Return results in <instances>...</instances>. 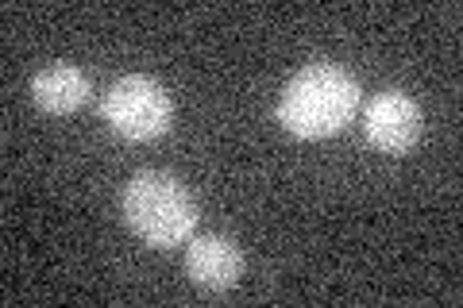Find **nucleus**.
I'll use <instances>...</instances> for the list:
<instances>
[{"mask_svg": "<svg viewBox=\"0 0 463 308\" xmlns=\"http://www.w3.org/2000/svg\"><path fill=\"white\" fill-rule=\"evenodd\" d=\"M185 270H190V277L201 289L228 293L243 274V255L228 236L205 231V236H194L190 247H185Z\"/></svg>", "mask_w": 463, "mask_h": 308, "instance_id": "5", "label": "nucleus"}, {"mask_svg": "<svg viewBox=\"0 0 463 308\" xmlns=\"http://www.w3.org/2000/svg\"><path fill=\"white\" fill-rule=\"evenodd\" d=\"M421 131H425V112L410 93L383 89L379 97L367 100L364 135L371 146H379L383 154H405L410 146H417Z\"/></svg>", "mask_w": 463, "mask_h": 308, "instance_id": "4", "label": "nucleus"}, {"mask_svg": "<svg viewBox=\"0 0 463 308\" xmlns=\"http://www.w3.org/2000/svg\"><path fill=\"white\" fill-rule=\"evenodd\" d=\"M93 85L85 78V70L70 66V62H54L47 70H39L32 78V100L39 112L47 116H70L90 100Z\"/></svg>", "mask_w": 463, "mask_h": 308, "instance_id": "6", "label": "nucleus"}, {"mask_svg": "<svg viewBox=\"0 0 463 308\" xmlns=\"http://www.w3.org/2000/svg\"><path fill=\"white\" fill-rule=\"evenodd\" d=\"M359 108V81L336 62H309L282 85L279 124L298 139H325L352 124Z\"/></svg>", "mask_w": 463, "mask_h": 308, "instance_id": "1", "label": "nucleus"}, {"mask_svg": "<svg viewBox=\"0 0 463 308\" xmlns=\"http://www.w3.org/2000/svg\"><path fill=\"white\" fill-rule=\"evenodd\" d=\"M100 116L109 120L116 135L147 143L166 135L174 124V100L166 93V85H158L147 73H124L109 85L105 100H100Z\"/></svg>", "mask_w": 463, "mask_h": 308, "instance_id": "3", "label": "nucleus"}, {"mask_svg": "<svg viewBox=\"0 0 463 308\" xmlns=\"http://www.w3.org/2000/svg\"><path fill=\"white\" fill-rule=\"evenodd\" d=\"M120 209L128 228L147 247H178L197 228V201L166 170H139L124 185Z\"/></svg>", "mask_w": 463, "mask_h": 308, "instance_id": "2", "label": "nucleus"}]
</instances>
